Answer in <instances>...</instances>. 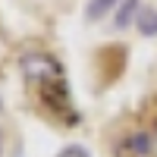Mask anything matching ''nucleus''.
<instances>
[{"label": "nucleus", "instance_id": "obj_7", "mask_svg": "<svg viewBox=\"0 0 157 157\" xmlns=\"http://www.w3.org/2000/svg\"><path fill=\"white\" fill-rule=\"evenodd\" d=\"M0 107H3V104H0Z\"/></svg>", "mask_w": 157, "mask_h": 157}, {"label": "nucleus", "instance_id": "obj_4", "mask_svg": "<svg viewBox=\"0 0 157 157\" xmlns=\"http://www.w3.org/2000/svg\"><path fill=\"white\" fill-rule=\"evenodd\" d=\"M135 25H138V32L145 38H154L157 35V10L154 6H141L138 16H135Z\"/></svg>", "mask_w": 157, "mask_h": 157}, {"label": "nucleus", "instance_id": "obj_2", "mask_svg": "<svg viewBox=\"0 0 157 157\" xmlns=\"http://www.w3.org/2000/svg\"><path fill=\"white\" fill-rule=\"evenodd\" d=\"M151 145H154L151 132H141V129H138V132H129V138L120 145V154L123 157H148L151 154Z\"/></svg>", "mask_w": 157, "mask_h": 157}, {"label": "nucleus", "instance_id": "obj_6", "mask_svg": "<svg viewBox=\"0 0 157 157\" xmlns=\"http://www.w3.org/2000/svg\"><path fill=\"white\" fill-rule=\"evenodd\" d=\"M60 157H91V154H88L82 145H69V148H63V151H60Z\"/></svg>", "mask_w": 157, "mask_h": 157}, {"label": "nucleus", "instance_id": "obj_3", "mask_svg": "<svg viewBox=\"0 0 157 157\" xmlns=\"http://www.w3.org/2000/svg\"><path fill=\"white\" fill-rule=\"evenodd\" d=\"M138 10H141L138 0H120V6H116V16H113V25H116V29H126L129 22H135Z\"/></svg>", "mask_w": 157, "mask_h": 157}, {"label": "nucleus", "instance_id": "obj_1", "mask_svg": "<svg viewBox=\"0 0 157 157\" xmlns=\"http://www.w3.org/2000/svg\"><path fill=\"white\" fill-rule=\"evenodd\" d=\"M22 69H25V75H29V82H44V78H50V75H63V66L54 60V57H47V54H29L22 60Z\"/></svg>", "mask_w": 157, "mask_h": 157}, {"label": "nucleus", "instance_id": "obj_5", "mask_svg": "<svg viewBox=\"0 0 157 157\" xmlns=\"http://www.w3.org/2000/svg\"><path fill=\"white\" fill-rule=\"evenodd\" d=\"M113 6H120V0H88V10H85V16L94 22V19H104Z\"/></svg>", "mask_w": 157, "mask_h": 157}]
</instances>
